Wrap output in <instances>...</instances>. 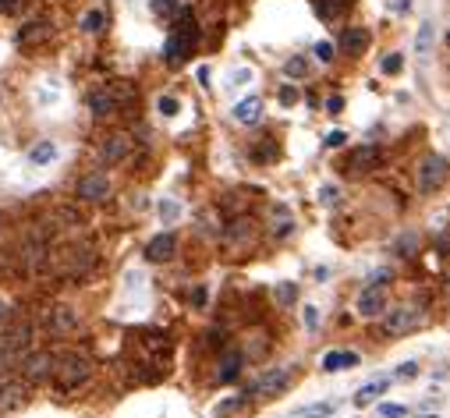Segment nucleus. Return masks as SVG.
I'll use <instances>...</instances> for the list:
<instances>
[{"instance_id":"1","label":"nucleus","mask_w":450,"mask_h":418,"mask_svg":"<svg viewBox=\"0 0 450 418\" xmlns=\"http://www.w3.org/2000/svg\"><path fill=\"white\" fill-rule=\"evenodd\" d=\"M53 376H57V383H61L64 390H71V386L89 379V362L82 354H64V358H57V362H53Z\"/></svg>"},{"instance_id":"2","label":"nucleus","mask_w":450,"mask_h":418,"mask_svg":"<svg viewBox=\"0 0 450 418\" xmlns=\"http://www.w3.org/2000/svg\"><path fill=\"white\" fill-rule=\"evenodd\" d=\"M443 185H447V160L443 156H426L422 163H418V188L429 195V192H440Z\"/></svg>"},{"instance_id":"3","label":"nucleus","mask_w":450,"mask_h":418,"mask_svg":"<svg viewBox=\"0 0 450 418\" xmlns=\"http://www.w3.org/2000/svg\"><path fill=\"white\" fill-rule=\"evenodd\" d=\"M287 386H291V369H269V372H262L255 379L252 394L255 397H277V394L287 390Z\"/></svg>"},{"instance_id":"4","label":"nucleus","mask_w":450,"mask_h":418,"mask_svg":"<svg viewBox=\"0 0 450 418\" xmlns=\"http://www.w3.org/2000/svg\"><path fill=\"white\" fill-rule=\"evenodd\" d=\"M75 192H78V199H85V202H103V199L110 195V181H107L103 174H85Z\"/></svg>"},{"instance_id":"5","label":"nucleus","mask_w":450,"mask_h":418,"mask_svg":"<svg viewBox=\"0 0 450 418\" xmlns=\"http://www.w3.org/2000/svg\"><path fill=\"white\" fill-rule=\"evenodd\" d=\"M418 326V312L415 309H397V312H386V322H383V330L390 337H401V334H411Z\"/></svg>"},{"instance_id":"6","label":"nucleus","mask_w":450,"mask_h":418,"mask_svg":"<svg viewBox=\"0 0 450 418\" xmlns=\"http://www.w3.org/2000/svg\"><path fill=\"white\" fill-rule=\"evenodd\" d=\"M386 309V291L383 284H369L362 294H358V312L362 316H379Z\"/></svg>"},{"instance_id":"7","label":"nucleus","mask_w":450,"mask_h":418,"mask_svg":"<svg viewBox=\"0 0 450 418\" xmlns=\"http://www.w3.org/2000/svg\"><path fill=\"white\" fill-rule=\"evenodd\" d=\"M174 252H177V237L167 230V234H156L153 242L145 245V259L149 262H167V259H174Z\"/></svg>"},{"instance_id":"8","label":"nucleus","mask_w":450,"mask_h":418,"mask_svg":"<svg viewBox=\"0 0 450 418\" xmlns=\"http://www.w3.org/2000/svg\"><path fill=\"white\" fill-rule=\"evenodd\" d=\"M376 163H379V145H358L348 156V170H354V174L376 170Z\"/></svg>"},{"instance_id":"9","label":"nucleus","mask_w":450,"mask_h":418,"mask_svg":"<svg viewBox=\"0 0 450 418\" xmlns=\"http://www.w3.org/2000/svg\"><path fill=\"white\" fill-rule=\"evenodd\" d=\"M128 149H132V138L128 135H110L103 145H100V160L110 167V163H121L128 156Z\"/></svg>"},{"instance_id":"10","label":"nucleus","mask_w":450,"mask_h":418,"mask_svg":"<svg viewBox=\"0 0 450 418\" xmlns=\"http://www.w3.org/2000/svg\"><path fill=\"white\" fill-rule=\"evenodd\" d=\"M53 362H57V358L50 354V351H33V354H28L25 358V376L28 379H43V376H50L53 372Z\"/></svg>"},{"instance_id":"11","label":"nucleus","mask_w":450,"mask_h":418,"mask_svg":"<svg viewBox=\"0 0 450 418\" xmlns=\"http://www.w3.org/2000/svg\"><path fill=\"white\" fill-rule=\"evenodd\" d=\"M341 46H344L351 57H362V53L369 50V28H344Z\"/></svg>"},{"instance_id":"12","label":"nucleus","mask_w":450,"mask_h":418,"mask_svg":"<svg viewBox=\"0 0 450 418\" xmlns=\"http://www.w3.org/2000/svg\"><path fill=\"white\" fill-rule=\"evenodd\" d=\"M259 117H262V100L259 96H249V100H242L234 107V121L237 125H255Z\"/></svg>"},{"instance_id":"13","label":"nucleus","mask_w":450,"mask_h":418,"mask_svg":"<svg viewBox=\"0 0 450 418\" xmlns=\"http://www.w3.org/2000/svg\"><path fill=\"white\" fill-rule=\"evenodd\" d=\"M43 39H50V25H46V21H28L21 33H18V46H36V43H43Z\"/></svg>"},{"instance_id":"14","label":"nucleus","mask_w":450,"mask_h":418,"mask_svg":"<svg viewBox=\"0 0 450 418\" xmlns=\"http://www.w3.org/2000/svg\"><path fill=\"white\" fill-rule=\"evenodd\" d=\"M351 365H358L354 351H330L323 358V372H341V369H351Z\"/></svg>"},{"instance_id":"15","label":"nucleus","mask_w":450,"mask_h":418,"mask_svg":"<svg viewBox=\"0 0 450 418\" xmlns=\"http://www.w3.org/2000/svg\"><path fill=\"white\" fill-rule=\"evenodd\" d=\"M21 401H25V386L21 383H4V386H0V415L15 411Z\"/></svg>"},{"instance_id":"16","label":"nucleus","mask_w":450,"mask_h":418,"mask_svg":"<svg viewBox=\"0 0 450 418\" xmlns=\"http://www.w3.org/2000/svg\"><path fill=\"white\" fill-rule=\"evenodd\" d=\"M89 110H93L96 117H110V113L117 110V100H114V93H107V89H100V93H93V96H89Z\"/></svg>"},{"instance_id":"17","label":"nucleus","mask_w":450,"mask_h":418,"mask_svg":"<svg viewBox=\"0 0 450 418\" xmlns=\"http://www.w3.org/2000/svg\"><path fill=\"white\" fill-rule=\"evenodd\" d=\"M383 394H386V379H376V383H366L362 390H358V394L351 397V401H354L358 408H369V404H372L376 397H383Z\"/></svg>"},{"instance_id":"18","label":"nucleus","mask_w":450,"mask_h":418,"mask_svg":"<svg viewBox=\"0 0 450 418\" xmlns=\"http://www.w3.org/2000/svg\"><path fill=\"white\" fill-rule=\"evenodd\" d=\"M334 401H319V404H305V408H298V411H291V418H330L334 415Z\"/></svg>"},{"instance_id":"19","label":"nucleus","mask_w":450,"mask_h":418,"mask_svg":"<svg viewBox=\"0 0 450 418\" xmlns=\"http://www.w3.org/2000/svg\"><path fill=\"white\" fill-rule=\"evenodd\" d=\"M75 322H78V316H75L71 309H57V312H50V330H57V334L75 330Z\"/></svg>"},{"instance_id":"20","label":"nucleus","mask_w":450,"mask_h":418,"mask_svg":"<svg viewBox=\"0 0 450 418\" xmlns=\"http://www.w3.org/2000/svg\"><path fill=\"white\" fill-rule=\"evenodd\" d=\"M237 372H242V354H237V351H227L224 362H220V383L237 379Z\"/></svg>"},{"instance_id":"21","label":"nucleus","mask_w":450,"mask_h":418,"mask_svg":"<svg viewBox=\"0 0 450 418\" xmlns=\"http://www.w3.org/2000/svg\"><path fill=\"white\" fill-rule=\"evenodd\" d=\"M28 160H33V163H53L57 160V145L53 142H36L33 149H28Z\"/></svg>"},{"instance_id":"22","label":"nucleus","mask_w":450,"mask_h":418,"mask_svg":"<svg viewBox=\"0 0 450 418\" xmlns=\"http://www.w3.org/2000/svg\"><path fill=\"white\" fill-rule=\"evenodd\" d=\"M284 75H287V78H305V75H309V61H302V57H291V61L284 64Z\"/></svg>"},{"instance_id":"23","label":"nucleus","mask_w":450,"mask_h":418,"mask_svg":"<svg viewBox=\"0 0 450 418\" xmlns=\"http://www.w3.org/2000/svg\"><path fill=\"white\" fill-rule=\"evenodd\" d=\"M0 340H4L8 347H15V344H25V340H28V326H25V322H18L15 330H8V334L0 337Z\"/></svg>"},{"instance_id":"24","label":"nucleus","mask_w":450,"mask_h":418,"mask_svg":"<svg viewBox=\"0 0 450 418\" xmlns=\"http://www.w3.org/2000/svg\"><path fill=\"white\" fill-rule=\"evenodd\" d=\"M429 46H433V25H422V28H418V39H415V50L426 57Z\"/></svg>"},{"instance_id":"25","label":"nucleus","mask_w":450,"mask_h":418,"mask_svg":"<svg viewBox=\"0 0 450 418\" xmlns=\"http://www.w3.org/2000/svg\"><path fill=\"white\" fill-rule=\"evenodd\" d=\"M273 294H277V302H280V305H291L294 298H298V287H294V284H277Z\"/></svg>"},{"instance_id":"26","label":"nucleus","mask_w":450,"mask_h":418,"mask_svg":"<svg viewBox=\"0 0 450 418\" xmlns=\"http://www.w3.org/2000/svg\"><path fill=\"white\" fill-rule=\"evenodd\" d=\"M401 64H404V57H401V53H386L379 68H383V75H397V71H401Z\"/></svg>"},{"instance_id":"27","label":"nucleus","mask_w":450,"mask_h":418,"mask_svg":"<svg viewBox=\"0 0 450 418\" xmlns=\"http://www.w3.org/2000/svg\"><path fill=\"white\" fill-rule=\"evenodd\" d=\"M348 0H319V18H334Z\"/></svg>"},{"instance_id":"28","label":"nucleus","mask_w":450,"mask_h":418,"mask_svg":"<svg viewBox=\"0 0 450 418\" xmlns=\"http://www.w3.org/2000/svg\"><path fill=\"white\" fill-rule=\"evenodd\" d=\"M156 110H160L163 117H174L177 110H181V103H177L174 96H160V100H156Z\"/></svg>"},{"instance_id":"29","label":"nucleus","mask_w":450,"mask_h":418,"mask_svg":"<svg viewBox=\"0 0 450 418\" xmlns=\"http://www.w3.org/2000/svg\"><path fill=\"white\" fill-rule=\"evenodd\" d=\"M82 28H85V33H100V28H103V15L100 11H89L82 18Z\"/></svg>"},{"instance_id":"30","label":"nucleus","mask_w":450,"mask_h":418,"mask_svg":"<svg viewBox=\"0 0 450 418\" xmlns=\"http://www.w3.org/2000/svg\"><path fill=\"white\" fill-rule=\"evenodd\" d=\"M401 383H411V379H418V365L415 362H404V365H397V372H394Z\"/></svg>"},{"instance_id":"31","label":"nucleus","mask_w":450,"mask_h":418,"mask_svg":"<svg viewBox=\"0 0 450 418\" xmlns=\"http://www.w3.org/2000/svg\"><path fill=\"white\" fill-rule=\"evenodd\" d=\"M337 199H341V192H337L334 185H323V188H319V202H323V206H337Z\"/></svg>"},{"instance_id":"32","label":"nucleus","mask_w":450,"mask_h":418,"mask_svg":"<svg viewBox=\"0 0 450 418\" xmlns=\"http://www.w3.org/2000/svg\"><path fill=\"white\" fill-rule=\"evenodd\" d=\"M379 415H383V418H404L408 408H404V404H379Z\"/></svg>"},{"instance_id":"33","label":"nucleus","mask_w":450,"mask_h":418,"mask_svg":"<svg viewBox=\"0 0 450 418\" xmlns=\"http://www.w3.org/2000/svg\"><path fill=\"white\" fill-rule=\"evenodd\" d=\"M177 213H181V206H177V202H170V199H167V202H160V220H167V224H170Z\"/></svg>"},{"instance_id":"34","label":"nucleus","mask_w":450,"mask_h":418,"mask_svg":"<svg viewBox=\"0 0 450 418\" xmlns=\"http://www.w3.org/2000/svg\"><path fill=\"white\" fill-rule=\"evenodd\" d=\"M277 217H280V224L273 227V234H280V237H284V234H287L294 224H291V217H287V209H284V206H277Z\"/></svg>"},{"instance_id":"35","label":"nucleus","mask_w":450,"mask_h":418,"mask_svg":"<svg viewBox=\"0 0 450 418\" xmlns=\"http://www.w3.org/2000/svg\"><path fill=\"white\" fill-rule=\"evenodd\" d=\"M153 11L156 15H174L177 11V0H153Z\"/></svg>"},{"instance_id":"36","label":"nucleus","mask_w":450,"mask_h":418,"mask_svg":"<svg viewBox=\"0 0 450 418\" xmlns=\"http://www.w3.org/2000/svg\"><path fill=\"white\" fill-rule=\"evenodd\" d=\"M316 57L326 64V61H334V43H316Z\"/></svg>"},{"instance_id":"37","label":"nucleus","mask_w":450,"mask_h":418,"mask_svg":"<svg viewBox=\"0 0 450 418\" xmlns=\"http://www.w3.org/2000/svg\"><path fill=\"white\" fill-rule=\"evenodd\" d=\"M280 103H284V107H294V103H298V89H291V85L280 89Z\"/></svg>"},{"instance_id":"38","label":"nucleus","mask_w":450,"mask_h":418,"mask_svg":"<svg viewBox=\"0 0 450 418\" xmlns=\"http://www.w3.org/2000/svg\"><path fill=\"white\" fill-rule=\"evenodd\" d=\"M305 326H309V330H316V326H319V309L305 305Z\"/></svg>"},{"instance_id":"39","label":"nucleus","mask_w":450,"mask_h":418,"mask_svg":"<svg viewBox=\"0 0 450 418\" xmlns=\"http://www.w3.org/2000/svg\"><path fill=\"white\" fill-rule=\"evenodd\" d=\"M344 142H348L344 131H330V135H326V145H330V149H337V145H344Z\"/></svg>"},{"instance_id":"40","label":"nucleus","mask_w":450,"mask_h":418,"mask_svg":"<svg viewBox=\"0 0 450 418\" xmlns=\"http://www.w3.org/2000/svg\"><path fill=\"white\" fill-rule=\"evenodd\" d=\"M341 107H344V100H341V96H330V100H326V110H330V113H337Z\"/></svg>"},{"instance_id":"41","label":"nucleus","mask_w":450,"mask_h":418,"mask_svg":"<svg viewBox=\"0 0 450 418\" xmlns=\"http://www.w3.org/2000/svg\"><path fill=\"white\" fill-rule=\"evenodd\" d=\"M8 11H15V0H0V15H8Z\"/></svg>"},{"instance_id":"42","label":"nucleus","mask_w":450,"mask_h":418,"mask_svg":"<svg viewBox=\"0 0 450 418\" xmlns=\"http://www.w3.org/2000/svg\"><path fill=\"white\" fill-rule=\"evenodd\" d=\"M411 8V0H394V11H408Z\"/></svg>"},{"instance_id":"43","label":"nucleus","mask_w":450,"mask_h":418,"mask_svg":"<svg viewBox=\"0 0 450 418\" xmlns=\"http://www.w3.org/2000/svg\"><path fill=\"white\" fill-rule=\"evenodd\" d=\"M422 418H436V415H422Z\"/></svg>"},{"instance_id":"44","label":"nucleus","mask_w":450,"mask_h":418,"mask_svg":"<svg viewBox=\"0 0 450 418\" xmlns=\"http://www.w3.org/2000/svg\"><path fill=\"white\" fill-rule=\"evenodd\" d=\"M447 46H450V33H447Z\"/></svg>"},{"instance_id":"45","label":"nucleus","mask_w":450,"mask_h":418,"mask_svg":"<svg viewBox=\"0 0 450 418\" xmlns=\"http://www.w3.org/2000/svg\"><path fill=\"white\" fill-rule=\"evenodd\" d=\"M0 312H4V302H0Z\"/></svg>"}]
</instances>
